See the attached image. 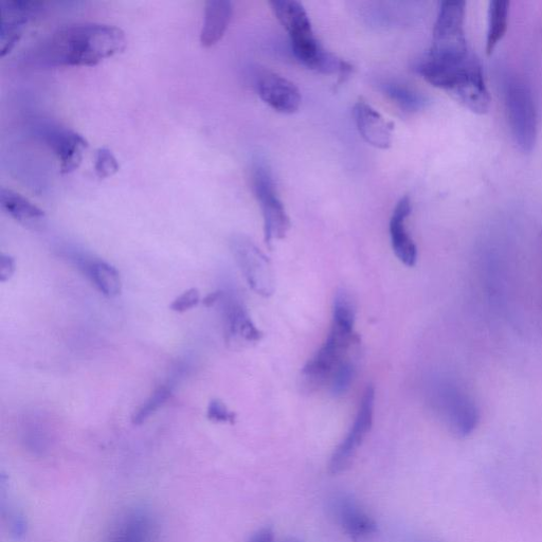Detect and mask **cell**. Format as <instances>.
<instances>
[{"instance_id":"obj_12","label":"cell","mask_w":542,"mask_h":542,"mask_svg":"<svg viewBox=\"0 0 542 542\" xmlns=\"http://www.w3.org/2000/svg\"><path fill=\"white\" fill-rule=\"evenodd\" d=\"M225 336L233 345H249L260 341L263 334L251 320L244 303L232 293L221 291Z\"/></svg>"},{"instance_id":"obj_11","label":"cell","mask_w":542,"mask_h":542,"mask_svg":"<svg viewBox=\"0 0 542 542\" xmlns=\"http://www.w3.org/2000/svg\"><path fill=\"white\" fill-rule=\"evenodd\" d=\"M330 510L336 522L354 542H368L377 533L375 520L350 494L335 495Z\"/></svg>"},{"instance_id":"obj_7","label":"cell","mask_w":542,"mask_h":542,"mask_svg":"<svg viewBox=\"0 0 542 542\" xmlns=\"http://www.w3.org/2000/svg\"><path fill=\"white\" fill-rule=\"evenodd\" d=\"M505 104L513 137L523 152L535 147L538 118L530 87L520 80H511L505 87Z\"/></svg>"},{"instance_id":"obj_17","label":"cell","mask_w":542,"mask_h":542,"mask_svg":"<svg viewBox=\"0 0 542 542\" xmlns=\"http://www.w3.org/2000/svg\"><path fill=\"white\" fill-rule=\"evenodd\" d=\"M410 198H401L393 210L389 230L394 254L408 267H413L418 261V248L410 237L406 222L411 214Z\"/></svg>"},{"instance_id":"obj_16","label":"cell","mask_w":542,"mask_h":542,"mask_svg":"<svg viewBox=\"0 0 542 542\" xmlns=\"http://www.w3.org/2000/svg\"><path fill=\"white\" fill-rule=\"evenodd\" d=\"M358 133L370 146L388 150L393 142V124L388 122L374 107L359 100L353 108Z\"/></svg>"},{"instance_id":"obj_15","label":"cell","mask_w":542,"mask_h":542,"mask_svg":"<svg viewBox=\"0 0 542 542\" xmlns=\"http://www.w3.org/2000/svg\"><path fill=\"white\" fill-rule=\"evenodd\" d=\"M258 93L264 103L280 114H295L302 103L299 88L293 82L273 72H266L260 77Z\"/></svg>"},{"instance_id":"obj_23","label":"cell","mask_w":542,"mask_h":542,"mask_svg":"<svg viewBox=\"0 0 542 542\" xmlns=\"http://www.w3.org/2000/svg\"><path fill=\"white\" fill-rule=\"evenodd\" d=\"M383 92L395 104L407 112H419L427 105V99L414 89L395 82L383 84Z\"/></svg>"},{"instance_id":"obj_9","label":"cell","mask_w":542,"mask_h":542,"mask_svg":"<svg viewBox=\"0 0 542 542\" xmlns=\"http://www.w3.org/2000/svg\"><path fill=\"white\" fill-rule=\"evenodd\" d=\"M465 7L461 0H447L441 4L429 54L453 56L471 50L465 34Z\"/></svg>"},{"instance_id":"obj_29","label":"cell","mask_w":542,"mask_h":542,"mask_svg":"<svg viewBox=\"0 0 542 542\" xmlns=\"http://www.w3.org/2000/svg\"><path fill=\"white\" fill-rule=\"evenodd\" d=\"M15 270V260L11 256L3 254L2 260H0V282H8L14 276Z\"/></svg>"},{"instance_id":"obj_33","label":"cell","mask_w":542,"mask_h":542,"mask_svg":"<svg viewBox=\"0 0 542 542\" xmlns=\"http://www.w3.org/2000/svg\"><path fill=\"white\" fill-rule=\"evenodd\" d=\"M428 542V541H427Z\"/></svg>"},{"instance_id":"obj_2","label":"cell","mask_w":542,"mask_h":542,"mask_svg":"<svg viewBox=\"0 0 542 542\" xmlns=\"http://www.w3.org/2000/svg\"><path fill=\"white\" fill-rule=\"evenodd\" d=\"M419 74L432 86L445 90L476 114L489 111L491 96L476 54L469 50L454 56H427L418 67Z\"/></svg>"},{"instance_id":"obj_1","label":"cell","mask_w":542,"mask_h":542,"mask_svg":"<svg viewBox=\"0 0 542 542\" xmlns=\"http://www.w3.org/2000/svg\"><path fill=\"white\" fill-rule=\"evenodd\" d=\"M125 47V32L117 26L76 23L54 31L39 48L38 60L52 67L95 66Z\"/></svg>"},{"instance_id":"obj_26","label":"cell","mask_w":542,"mask_h":542,"mask_svg":"<svg viewBox=\"0 0 542 542\" xmlns=\"http://www.w3.org/2000/svg\"><path fill=\"white\" fill-rule=\"evenodd\" d=\"M119 168V162L110 149L103 147L97 151L95 171L99 178L112 177L119 171Z\"/></svg>"},{"instance_id":"obj_24","label":"cell","mask_w":542,"mask_h":542,"mask_svg":"<svg viewBox=\"0 0 542 542\" xmlns=\"http://www.w3.org/2000/svg\"><path fill=\"white\" fill-rule=\"evenodd\" d=\"M173 388L170 385H161L148 397L134 413L132 422L134 425H141L147 422L153 414L164 407L172 396Z\"/></svg>"},{"instance_id":"obj_14","label":"cell","mask_w":542,"mask_h":542,"mask_svg":"<svg viewBox=\"0 0 542 542\" xmlns=\"http://www.w3.org/2000/svg\"><path fill=\"white\" fill-rule=\"evenodd\" d=\"M47 146L56 154L63 174L76 171L82 164L87 140L79 133L59 125H48L44 130Z\"/></svg>"},{"instance_id":"obj_4","label":"cell","mask_w":542,"mask_h":542,"mask_svg":"<svg viewBox=\"0 0 542 542\" xmlns=\"http://www.w3.org/2000/svg\"><path fill=\"white\" fill-rule=\"evenodd\" d=\"M278 21L291 39L295 57L307 68L347 76L351 66L325 50L318 42L309 14L296 0H273L269 3Z\"/></svg>"},{"instance_id":"obj_31","label":"cell","mask_w":542,"mask_h":542,"mask_svg":"<svg viewBox=\"0 0 542 542\" xmlns=\"http://www.w3.org/2000/svg\"><path fill=\"white\" fill-rule=\"evenodd\" d=\"M221 298V292H214V293H211L210 295H208L204 300H203V303L205 304V306L207 307H212L213 305L215 304H218L219 303V300Z\"/></svg>"},{"instance_id":"obj_30","label":"cell","mask_w":542,"mask_h":542,"mask_svg":"<svg viewBox=\"0 0 542 542\" xmlns=\"http://www.w3.org/2000/svg\"><path fill=\"white\" fill-rule=\"evenodd\" d=\"M248 542H276L274 531L270 528L261 529Z\"/></svg>"},{"instance_id":"obj_25","label":"cell","mask_w":542,"mask_h":542,"mask_svg":"<svg viewBox=\"0 0 542 542\" xmlns=\"http://www.w3.org/2000/svg\"><path fill=\"white\" fill-rule=\"evenodd\" d=\"M355 373L356 369L353 361L351 359L346 360L345 363L337 369L331 379V393L334 396L346 394L353 384Z\"/></svg>"},{"instance_id":"obj_10","label":"cell","mask_w":542,"mask_h":542,"mask_svg":"<svg viewBox=\"0 0 542 542\" xmlns=\"http://www.w3.org/2000/svg\"><path fill=\"white\" fill-rule=\"evenodd\" d=\"M375 389L369 385L359 404L356 419L348 436L334 451L330 461V472L334 475L345 472L351 465L361 443L364 442L373 425Z\"/></svg>"},{"instance_id":"obj_8","label":"cell","mask_w":542,"mask_h":542,"mask_svg":"<svg viewBox=\"0 0 542 542\" xmlns=\"http://www.w3.org/2000/svg\"><path fill=\"white\" fill-rule=\"evenodd\" d=\"M230 248L252 291L264 298L274 295L276 282L273 266L261 249L243 234L231 238Z\"/></svg>"},{"instance_id":"obj_3","label":"cell","mask_w":542,"mask_h":542,"mask_svg":"<svg viewBox=\"0 0 542 542\" xmlns=\"http://www.w3.org/2000/svg\"><path fill=\"white\" fill-rule=\"evenodd\" d=\"M355 317V303L351 295L341 289L334 299L330 334L303 368L302 376L307 385L319 388L330 383L337 369L349 359V350L357 341L354 333Z\"/></svg>"},{"instance_id":"obj_13","label":"cell","mask_w":542,"mask_h":542,"mask_svg":"<svg viewBox=\"0 0 542 542\" xmlns=\"http://www.w3.org/2000/svg\"><path fill=\"white\" fill-rule=\"evenodd\" d=\"M44 4L31 0H13L2 5V23H0V51L5 57L15 44L20 41L26 26L40 14Z\"/></svg>"},{"instance_id":"obj_5","label":"cell","mask_w":542,"mask_h":542,"mask_svg":"<svg viewBox=\"0 0 542 542\" xmlns=\"http://www.w3.org/2000/svg\"><path fill=\"white\" fill-rule=\"evenodd\" d=\"M428 395L432 409L455 436L466 438L472 435L479 424L480 415L471 397L446 379L433 382Z\"/></svg>"},{"instance_id":"obj_18","label":"cell","mask_w":542,"mask_h":542,"mask_svg":"<svg viewBox=\"0 0 542 542\" xmlns=\"http://www.w3.org/2000/svg\"><path fill=\"white\" fill-rule=\"evenodd\" d=\"M153 533L154 523L149 512L135 508L117 519L107 542H152Z\"/></svg>"},{"instance_id":"obj_6","label":"cell","mask_w":542,"mask_h":542,"mask_svg":"<svg viewBox=\"0 0 542 542\" xmlns=\"http://www.w3.org/2000/svg\"><path fill=\"white\" fill-rule=\"evenodd\" d=\"M251 185L261 207L266 244L284 239L291 229V220L280 200L273 172L260 157L251 168Z\"/></svg>"},{"instance_id":"obj_32","label":"cell","mask_w":542,"mask_h":542,"mask_svg":"<svg viewBox=\"0 0 542 542\" xmlns=\"http://www.w3.org/2000/svg\"><path fill=\"white\" fill-rule=\"evenodd\" d=\"M283 542H302V541H300V540H298V539H296V538H289V539H286V540L283 541Z\"/></svg>"},{"instance_id":"obj_21","label":"cell","mask_w":542,"mask_h":542,"mask_svg":"<svg viewBox=\"0 0 542 542\" xmlns=\"http://www.w3.org/2000/svg\"><path fill=\"white\" fill-rule=\"evenodd\" d=\"M87 278L107 298H116L122 292V280L119 271L100 259H77Z\"/></svg>"},{"instance_id":"obj_20","label":"cell","mask_w":542,"mask_h":542,"mask_svg":"<svg viewBox=\"0 0 542 542\" xmlns=\"http://www.w3.org/2000/svg\"><path fill=\"white\" fill-rule=\"evenodd\" d=\"M233 8L227 0H209L206 3L201 43L204 47L218 44L225 35L232 18Z\"/></svg>"},{"instance_id":"obj_28","label":"cell","mask_w":542,"mask_h":542,"mask_svg":"<svg viewBox=\"0 0 542 542\" xmlns=\"http://www.w3.org/2000/svg\"><path fill=\"white\" fill-rule=\"evenodd\" d=\"M207 418L215 423H234L236 422V414L228 409V407L220 400H212L207 409Z\"/></svg>"},{"instance_id":"obj_19","label":"cell","mask_w":542,"mask_h":542,"mask_svg":"<svg viewBox=\"0 0 542 542\" xmlns=\"http://www.w3.org/2000/svg\"><path fill=\"white\" fill-rule=\"evenodd\" d=\"M0 205L15 222L27 229L39 231L46 226V213L20 193L2 188L0 190Z\"/></svg>"},{"instance_id":"obj_27","label":"cell","mask_w":542,"mask_h":542,"mask_svg":"<svg viewBox=\"0 0 542 542\" xmlns=\"http://www.w3.org/2000/svg\"><path fill=\"white\" fill-rule=\"evenodd\" d=\"M201 302V293L197 288H190L173 300L170 309L176 313L191 311Z\"/></svg>"},{"instance_id":"obj_22","label":"cell","mask_w":542,"mask_h":542,"mask_svg":"<svg viewBox=\"0 0 542 542\" xmlns=\"http://www.w3.org/2000/svg\"><path fill=\"white\" fill-rule=\"evenodd\" d=\"M510 3L507 0H493L489 7V27L486 35V51L491 54L507 33Z\"/></svg>"}]
</instances>
